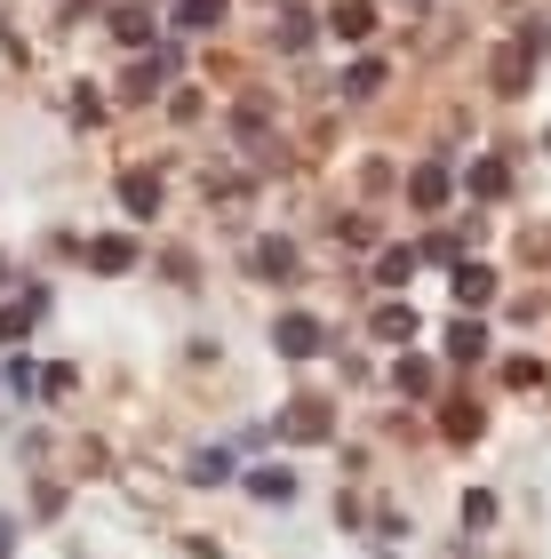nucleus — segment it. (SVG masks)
Wrapping results in <instances>:
<instances>
[{
  "label": "nucleus",
  "instance_id": "4be33fe9",
  "mask_svg": "<svg viewBox=\"0 0 551 559\" xmlns=\"http://www.w3.org/2000/svg\"><path fill=\"white\" fill-rule=\"evenodd\" d=\"M399 392H432V360H408V352H399Z\"/></svg>",
  "mask_w": 551,
  "mask_h": 559
},
{
  "label": "nucleus",
  "instance_id": "412c9836",
  "mask_svg": "<svg viewBox=\"0 0 551 559\" xmlns=\"http://www.w3.org/2000/svg\"><path fill=\"white\" fill-rule=\"evenodd\" d=\"M160 72H168V57H153V64H136V72H129V81H120V96H136V105H144V96H153V88H160Z\"/></svg>",
  "mask_w": 551,
  "mask_h": 559
},
{
  "label": "nucleus",
  "instance_id": "b1692460",
  "mask_svg": "<svg viewBox=\"0 0 551 559\" xmlns=\"http://www.w3.org/2000/svg\"><path fill=\"white\" fill-rule=\"evenodd\" d=\"M495 520V496H464V527H488Z\"/></svg>",
  "mask_w": 551,
  "mask_h": 559
},
{
  "label": "nucleus",
  "instance_id": "6ab92c4d",
  "mask_svg": "<svg viewBox=\"0 0 551 559\" xmlns=\"http://www.w3.org/2000/svg\"><path fill=\"white\" fill-rule=\"evenodd\" d=\"M112 33L129 40V48H144V40H153V9H144V0H136V9H120V16H112Z\"/></svg>",
  "mask_w": 551,
  "mask_h": 559
},
{
  "label": "nucleus",
  "instance_id": "f3484780",
  "mask_svg": "<svg viewBox=\"0 0 551 559\" xmlns=\"http://www.w3.org/2000/svg\"><path fill=\"white\" fill-rule=\"evenodd\" d=\"M375 280H384V288H408L416 280V248H384V257H375Z\"/></svg>",
  "mask_w": 551,
  "mask_h": 559
},
{
  "label": "nucleus",
  "instance_id": "f8f14e48",
  "mask_svg": "<svg viewBox=\"0 0 551 559\" xmlns=\"http://www.w3.org/2000/svg\"><path fill=\"white\" fill-rule=\"evenodd\" d=\"M272 40H280L288 57H296V48H312V9H280V16H272Z\"/></svg>",
  "mask_w": 551,
  "mask_h": 559
},
{
  "label": "nucleus",
  "instance_id": "4468645a",
  "mask_svg": "<svg viewBox=\"0 0 551 559\" xmlns=\"http://www.w3.org/2000/svg\"><path fill=\"white\" fill-rule=\"evenodd\" d=\"M375 336L384 344H416V304H384V312H375Z\"/></svg>",
  "mask_w": 551,
  "mask_h": 559
},
{
  "label": "nucleus",
  "instance_id": "f03ea898",
  "mask_svg": "<svg viewBox=\"0 0 551 559\" xmlns=\"http://www.w3.org/2000/svg\"><path fill=\"white\" fill-rule=\"evenodd\" d=\"M336 431V416H328V400H288V416H280V440H296V448H320Z\"/></svg>",
  "mask_w": 551,
  "mask_h": 559
},
{
  "label": "nucleus",
  "instance_id": "0eeeda50",
  "mask_svg": "<svg viewBox=\"0 0 551 559\" xmlns=\"http://www.w3.org/2000/svg\"><path fill=\"white\" fill-rule=\"evenodd\" d=\"M120 209H129V216H160V176L129 168V176H120Z\"/></svg>",
  "mask_w": 551,
  "mask_h": 559
},
{
  "label": "nucleus",
  "instance_id": "a211bd4d",
  "mask_svg": "<svg viewBox=\"0 0 551 559\" xmlns=\"http://www.w3.org/2000/svg\"><path fill=\"white\" fill-rule=\"evenodd\" d=\"M184 479H200V488H216V479H232V455H224V448H200Z\"/></svg>",
  "mask_w": 551,
  "mask_h": 559
},
{
  "label": "nucleus",
  "instance_id": "7ed1b4c3",
  "mask_svg": "<svg viewBox=\"0 0 551 559\" xmlns=\"http://www.w3.org/2000/svg\"><path fill=\"white\" fill-rule=\"evenodd\" d=\"M272 344H280V360H312V352L328 344V328H320L312 312H280V328H272Z\"/></svg>",
  "mask_w": 551,
  "mask_h": 559
},
{
  "label": "nucleus",
  "instance_id": "dca6fc26",
  "mask_svg": "<svg viewBox=\"0 0 551 559\" xmlns=\"http://www.w3.org/2000/svg\"><path fill=\"white\" fill-rule=\"evenodd\" d=\"M480 408H471V400H447V416H440V431H447V440H480Z\"/></svg>",
  "mask_w": 551,
  "mask_h": 559
},
{
  "label": "nucleus",
  "instance_id": "2eb2a0df",
  "mask_svg": "<svg viewBox=\"0 0 551 559\" xmlns=\"http://www.w3.org/2000/svg\"><path fill=\"white\" fill-rule=\"evenodd\" d=\"M256 272L264 280H296V248L288 240H256Z\"/></svg>",
  "mask_w": 551,
  "mask_h": 559
},
{
  "label": "nucleus",
  "instance_id": "9b49d317",
  "mask_svg": "<svg viewBox=\"0 0 551 559\" xmlns=\"http://www.w3.org/2000/svg\"><path fill=\"white\" fill-rule=\"evenodd\" d=\"M464 185L480 192V200H504V192H512V168H504V160H471V168H464Z\"/></svg>",
  "mask_w": 551,
  "mask_h": 559
},
{
  "label": "nucleus",
  "instance_id": "20e7f679",
  "mask_svg": "<svg viewBox=\"0 0 551 559\" xmlns=\"http://www.w3.org/2000/svg\"><path fill=\"white\" fill-rule=\"evenodd\" d=\"M328 33L360 48V40L375 33V0H336V9H328Z\"/></svg>",
  "mask_w": 551,
  "mask_h": 559
},
{
  "label": "nucleus",
  "instance_id": "5701e85b",
  "mask_svg": "<svg viewBox=\"0 0 551 559\" xmlns=\"http://www.w3.org/2000/svg\"><path fill=\"white\" fill-rule=\"evenodd\" d=\"M40 304H9V312H0V344H24V320H33Z\"/></svg>",
  "mask_w": 551,
  "mask_h": 559
},
{
  "label": "nucleus",
  "instance_id": "39448f33",
  "mask_svg": "<svg viewBox=\"0 0 551 559\" xmlns=\"http://www.w3.org/2000/svg\"><path fill=\"white\" fill-rule=\"evenodd\" d=\"M447 192H456V176H447L440 160H423V168L408 176V200H416V209H447Z\"/></svg>",
  "mask_w": 551,
  "mask_h": 559
},
{
  "label": "nucleus",
  "instance_id": "423d86ee",
  "mask_svg": "<svg viewBox=\"0 0 551 559\" xmlns=\"http://www.w3.org/2000/svg\"><path fill=\"white\" fill-rule=\"evenodd\" d=\"M88 264H96V272H136V240H129V233H96V240H88Z\"/></svg>",
  "mask_w": 551,
  "mask_h": 559
},
{
  "label": "nucleus",
  "instance_id": "1a4fd4ad",
  "mask_svg": "<svg viewBox=\"0 0 551 559\" xmlns=\"http://www.w3.org/2000/svg\"><path fill=\"white\" fill-rule=\"evenodd\" d=\"M168 24H177V33H216V24H224V0H177Z\"/></svg>",
  "mask_w": 551,
  "mask_h": 559
},
{
  "label": "nucleus",
  "instance_id": "aec40b11",
  "mask_svg": "<svg viewBox=\"0 0 551 559\" xmlns=\"http://www.w3.org/2000/svg\"><path fill=\"white\" fill-rule=\"evenodd\" d=\"M375 88H384V64L375 57H360L352 72H344V96H375Z\"/></svg>",
  "mask_w": 551,
  "mask_h": 559
},
{
  "label": "nucleus",
  "instance_id": "ddd939ff",
  "mask_svg": "<svg viewBox=\"0 0 551 559\" xmlns=\"http://www.w3.org/2000/svg\"><path fill=\"white\" fill-rule=\"evenodd\" d=\"M248 496H264V503H288V496H296V472H280V464H256V472H248Z\"/></svg>",
  "mask_w": 551,
  "mask_h": 559
},
{
  "label": "nucleus",
  "instance_id": "a878e982",
  "mask_svg": "<svg viewBox=\"0 0 551 559\" xmlns=\"http://www.w3.org/2000/svg\"><path fill=\"white\" fill-rule=\"evenodd\" d=\"M543 144H551V136H543Z\"/></svg>",
  "mask_w": 551,
  "mask_h": 559
},
{
  "label": "nucleus",
  "instance_id": "393cba45",
  "mask_svg": "<svg viewBox=\"0 0 551 559\" xmlns=\"http://www.w3.org/2000/svg\"><path fill=\"white\" fill-rule=\"evenodd\" d=\"M9 551H16V520H9V512H0V559H9Z\"/></svg>",
  "mask_w": 551,
  "mask_h": 559
},
{
  "label": "nucleus",
  "instance_id": "6e6552de",
  "mask_svg": "<svg viewBox=\"0 0 551 559\" xmlns=\"http://www.w3.org/2000/svg\"><path fill=\"white\" fill-rule=\"evenodd\" d=\"M447 360H456V368H471V360H488V328L480 320H456V328H447Z\"/></svg>",
  "mask_w": 551,
  "mask_h": 559
},
{
  "label": "nucleus",
  "instance_id": "9d476101",
  "mask_svg": "<svg viewBox=\"0 0 551 559\" xmlns=\"http://www.w3.org/2000/svg\"><path fill=\"white\" fill-rule=\"evenodd\" d=\"M488 296H495V272L488 264H456V304H464V312H480Z\"/></svg>",
  "mask_w": 551,
  "mask_h": 559
},
{
  "label": "nucleus",
  "instance_id": "f257e3e1",
  "mask_svg": "<svg viewBox=\"0 0 551 559\" xmlns=\"http://www.w3.org/2000/svg\"><path fill=\"white\" fill-rule=\"evenodd\" d=\"M536 57H543V33L528 24L519 40H504V48L488 57V88H495V96H528V81H536Z\"/></svg>",
  "mask_w": 551,
  "mask_h": 559
}]
</instances>
